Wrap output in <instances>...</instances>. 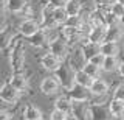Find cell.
I'll list each match as a JSON object with an SVG mask.
<instances>
[{"mask_svg":"<svg viewBox=\"0 0 124 120\" xmlns=\"http://www.w3.org/2000/svg\"><path fill=\"white\" fill-rule=\"evenodd\" d=\"M9 56V64H11V72L13 73H20L25 72V56H26V50H25V42L23 37H20L16 45L8 52Z\"/></svg>","mask_w":124,"mask_h":120,"instance_id":"obj_1","label":"cell"},{"mask_svg":"<svg viewBox=\"0 0 124 120\" xmlns=\"http://www.w3.org/2000/svg\"><path fill=\"white\" fill-rule=\"evenodd\" d=\"M54 75L57 76V80H59L61 86L65 92L70 91V89L76 84V70L71 67V64L68 63V59L62 61L61 67L54 72Z\"/></svg>","mask_w":124,"mask_h":120,"instance_id":"obj_2","label":"cell"},{"mask_svg":"<svg viewBox=\"0 0 124 120\" xmlns=\"http://www.w3.org/2000/svg\"><path fill=\"white\" fill-rule=\"evenodd\" d=\"M70 50H71V44H70V42L59 33V36L54 37V39L51 41L48 52L54 53L57 58H61L62 61H65L68 58V55H70Z\"/></svg>","mask_w":124,"mask_h":120,"instance_id":"obj_3","label":"cell"},{"mask_svg":"<svg viewBox=\"0 0 124 120\" xmlns=\"http://www.w3.org/2000/svg\"><path fill=\"white\" fill-rule=\"evenodd\" d=\"M68 63L71 64V67L75 70H82L85 67V64L88 63L87 56L84 53V48L81 44H76V45H71V50H70V55H68Z\"/></svg>","mask_w":124,"mask_h":120,"instance_id":"obj_4","label":"cell"},{"mask_svg":"<svg viewBox=\"0 0 124 120\" xmlns=\"http://www.w3.org/2000/svg\"><path fill=\"white\" fill-rule=\"evenodd\" d=\"M44 27H42V22H37L34 17H30V19H23L20 20V24L17 27V31L20 33L22 37H25V39H28V37L34 36L39 30H42Z\"/></svg>","mask_w":124,"mask_h":120,"instance_id":"obj_5","label":"cell"},{"mask_svg":"<svg viewBox=\"0 0 124 120\" xmlns=\"http://www.w3.org/2000/svg\"><path fill=\"white\" fill-rule=\"evenodd\" d=\"M113 114L110 111V100L102 103L92 102V119L93 120H112Z\"/></svg>","mask_w":124,"mask_h":120,"instance_id":"obj_6","label":"cell"},{"mask_svg":"<svg viewBox=\"0 0 124 120\" xmlns=\"http://www.w3.org/2000/svg\"><path fill=\"white\" fill-rule=\"evenodd\" d=\"M71 117L75 120H93L92 119V102H73Z\"/></svg>","mask_w":124,"mask_h":120,"instance_id":"obj_7","label":"cell"},{"mask_svg":"<svg viewBox=\"0 0 124 120\" xmlns=\"http://www.w3.org/2000/svg\"><path fill=\"white\" fill-rule=\"evenodd\" d=\"M20 94L22 92L19 91L17 87H14L9 80H6L5 83H3L2 89H0V97H2V100L5 103H9V104L17 103L19 98H20Z\"/></svg>","mask_w":124,"mask_h":120,"instance_id":"obj_8","label":"cell"},{"mask_svg":"<svg viewBox=\"0 0 124 120\" xmlns=\"http://www.w3.org/2000/svg\"><path fill=\"white\" fill-rule=\"evenodd\" d=\"M73 102H92V97L93 94L90 92V89L85 87V86H81V84H75L70 91L65 92Z\"/></svg>","mask_w":124,"mask_h":120,"instance_id":"obj_9","label":"cell"},{"mask_svg":"<svg viewBox=\"0 0 124 120\" xmlns=\"http://www.w3.org/2000/svg\"><path fill=\"white\" fill-rule=\"evenodd\" d=\"M61 83H59V80H57V76L54 75H48V76H45L44 80H42V83H40V92L42 94H45V95H56V94H59V89H61Z\"/></svg>","mask_w":124,"mask_h":120,"instance_id":"obj_10","label":"cell"},{"mask_svg":"<svg viewBox=\"0 0 124 120\" xmlns=\"http://www.w3.org/2000/svg\"><path fill=\"white\" fill-rule=\"evenodd\" d=\"M61 64H62L61 58H57L54 53L48 52V50H46V52L44 53V56L40 58V65L45 69L46 72H50V73H54L57 69L61 67Z\"/></svg>","mask_w":124,"mask_h":120,"instance_id":"obj_11","label":"cell"},{"mask_svg":"<svg viewBox=\"0 0 124 120\" xmlns=\"http://www.w3.org/2000/svg\"><path fill=\"white\" fill-rule=\"evenodd\" d=\"M54 8L56 6H53L51 3L46 2L44 5V8H42V27L44 28H61V27H57L56 24V19H54Z\"/></svg>","mask_w":124,"mask_h":120,"instance_id":"obj_12","label":"cell"},{"mask_svg":"<svg viewBox=\"0 0 124 120\" xmlns=\"http://www.w3.org/2000/svg\"><path fill=\"white\" fill-rule=\"evenodd\" d=\"M107 30H108V25H93L88 30L87 39L92 42H96V44H102V42H106Z\"/></svg>","mask_w":124,"mask_h":120,"instance_id":"obj_13","label":"cell"},{"mask_svg":"<svg viewBox=\"0 0 124 120\" xmlns=\"http://www.w3.org/2000/svg\"><path fill=\"white\" fill-rule=\"evenodd\" d=\"M11 83L14 87H17L22 92H28L30 91V72H20V73H13L11 76Z\"/></svg>","mask_w":124,"mask_h":120,"instance_id":"obj_14","label":"cell"},{"mask_svg":"<svg viewBox=\"0 0 124 120\" xmlns=\"http://www.w3.org/2000/svg\"><path fill=\"white\" fill-rule=\"evenodd\" d=\"M90 92L93 94V97H106L108 94L107 81H104L102 78H95L90 86Z\"/></svg>","mask_w":124,"mask_h":120,"instance_id":"obj_15","label":"cell"},{"mask_svg":"<svg viewBox=\"0 0 124 120\" xmlns=\"http://www.w3.org/2000/svg\"><path fill=\"white\" fill-rule=\"evenodd\" d=\"M2 2L6 5L8 11L11 14H17L23 11L26 6H30V0H2Z\"/></svg>","mask_w":124,"mask_h":120,"instance_id":"obj_16","label":"cell"},{"mask_svg":"<svg viewBox=\"0 0 124 120\" xmlns=\"http://www.w3.org/2000/svg\"><path fill=\"white\" fill-rule=\"evenodd\" d=\"M124 27L121 24H116V25H110L107 30V37H106V42L107 41H112V42H121L123 37H124V31H123Z\"/></svg>","mask_w":124,"mask_h":120,"instance_id":"obj_17","label":"cell"},{"mask_svg":"<svg viewBox=\"0 0 124 120\" xmlns=\"http://www.w3.org/2000/svg\"><path fill=\"white\" fill-rule=\"evenodd\" d=\"M54 108L56 109H61L64 112H67V114L71 115V111H73V100L70 98L67 94H64L62 97H57L56 102H54Z\"/></svg>","mask_w":124,"mask_h":120,"instance_id":"obj_18","label":"cell"},{"mask_svg":"<svg viewBox=\"0 0 124 120\" xmlns=\"http://www.w3.org/2000/svg\"><path fill=\"white\" fill-rule=\"evenodd\" d=\"M23 119L25 120H39V119H44V114H42V111L39 109L37 106H34L33 103H28L25 106V109L22 112Z\"/></svg>","mask_w":124,"mask_h":120,"instance_id":"obj_19","label":"cell"},{"mask_svg":"<svg viewBox=\"0 0 124 120\" xmlns=\"http://www.w3.org/2000/svg\"><path fill=\"white\" fill-rule=\"evenodd\" d=\"M81 45H82V48H84V53H85V56H87V59H92L95 55L101 53V44H96V42H92V41L85 39V41L81 42Z\"/></svg>","mask_w":124,"mask_h":120,"instance_id":"obj_20","label":"cell"},{"mask_svg":"<svg viewBox=\"0 0 124 120\" xmlns=\"http://www.w3.org/2000/svg\"><path fill=\"white\" fill-rule=\"evenodd\" d=\"M119 44H121V42H112V41L102 42V44H101V53L106 55V56H118Z\"/></svg>","mask_w":124,"mask_h":120,"instance_id":"obj_21","label":"cell"},{"mask_svg":"<svg viewBox=\"0 0 124 120\" xmlns=\"http://www.w3.org/2000/svg\"><path fill=\"white\" fill-rule=\"evenodd\" d=\"M119 64H121V61L118 59V56H106L104 64H102V70L107 73H115L118 72Z\"/></svg>","mask_w":124,"mask_h":120,"instance_id":"obj_22","label":"cell"},{"mask_svg":"<svg viewBox=\"0 0 124 120\" xmlns=\"http://www.w3.org/2000/svg\"><path fill=\"white\" fill-rule=\"evenodd\" d=\"M110 111H112V114H113V117L123 119V115H124V102L112 97L110 98Z\"/></svg>","mask_w":124,"mask_h":120,"instance_id":"obj_23","label":"cell"},{"mask_svg":"<svg viewBox=\"0 0 124 120\" xmlns=\"http://www.w3.org/2000/svg\"><path fill=\"white\" fill-rule=\"evenodd\" d=\"M68 16H81L82 13V0H68L65 5Z\"/></svg>","mask_w":124,"mask_h":120,"instance_id":"obj_24","label":"cell"},{"mask_svg":"<svg viewBox=\"0 0 124 120\" xmlns=\"http://www.w3.org/2000/svg\"><path fill=\"white\" fill-rule=\"evenodd\" d=\"M68 13L67 9H65V6H57V8H54V19H56V24L57 27H62L65 25L68 22Z\"/></svg>","mask_w":124,"mask_h":120,"instance_id":"obj_25","label":"cell"},{"mask_svg":"<svg viewBox=\"0 0 124 120\" xmlns=\"http://www.w3.org/2000/svg\"><path fill=\"white\" fill-rule=\"evenodd\" d=\"M93 80H95V78H92V76L88 75L84 69H82V70H76V83L78 84H81V86H85V87L90 89Z\"/></svg>","mask_w":124,"mask_h":120,"instance_id":"obj_26","label":"cell"},{"mask_svg":"<svg viewBox=\"0 0 124 120\" xmlns=\"http://www.w3.org/2000/svg\"><path fill=\"white\" fill-rule=\"evenodd\" d=\"M84 70L88 73V75L92 76V78H99V75H101V70H102V67L101 65H96V64H93L88 61L87 64H85V67H84Z\"/></svg>","mask_w":124,"mask_h":120,"instance_id":"obj_27","label":"cell"},{"mask_svg":"<svg viewBox=\"0 0 124 120\" xmlns=\"http://www.w3.org/2000/svg\"><path fill=\"white\" fill-rule=\"evenodd\" d=\"M68 117H70V114L61 111V109H56V108L50 114V120H68Z\"/></svg>","mask_w":124,"mask_h":120,"instance_id":"obj_28","label":"cell"},{"mask_svg":"<svg viewBox=\"0 0 124 120\" xmlns=\"http://www.w3.org/2000/svg\"><path fill=\"white\" fill-rule=\"evenodd\" d=\"M110 11H112V13H113L115 16L119 19L121 16H124V5H123V3H118V2H115Z\"/></svg>","mask_w":124,"mask_h":120,"instance_id":"obj_29","label":"cell"},{"mask_svg":"<svg viewBox=\"0 0 124 120\" xmlns=\"http://www.w3.org/2000/svg\"><path fill=\"white\" fill-rule=\"evenodd\" d=\"M113 98H118V100H123L124 102V83L121 84H118V86L115 87V91H113Z\"/></svg>","mask_w":124,"mask_h":120,"instance_id":"obj_30","label":"cell"},{"mask_svg":"<svg viewBox=\"0 0 124 120\" xmlns=\"http://www.w3.org/2000/svg\"><path fill=\"white\" fill-rule=\"evenodd\" d=\"M104 59H106V55H102V53H98V55H95L92 59H88V61H90V63H93V64H96V65H101V67H102Z\"/></svg>","mask_w":124,"mask_h":120,"instance_id":"obj_31","label":"cell"},{"mask_svg":"<svg viewBox=\"0 0 124 120\" xmlns=\"http://www.w3.org/2000/svg\"><path fill=\"white\" fill-rule=\"evenodd\" d=\"M46 2H48V3H51L53 6H56V8H57V6H65L68 0H46Z\"/></svg>","mask_w":124,"mask_h":120,"instance_id":"obj_32","label":"cell"},{"mask_svg":"<svg viewBox=\"0 0 124 120\" xmlns=\"http://www.w3.org/2000/svg\"><path fill=\"white\" fill-rule=\"evenodd\" d=\"M118 59L124 63V42L121 41V44H119V52H118Z\"/></svg>","mask_w":124,"mask_h":120,"instance_id":"obj_33","label":"cell"},{"mask_svg":"<svg viewBox=\"0 0 124 120\" xmlns=\"http://www.w3.org/2000/svg\"><path fill=\"white\" fill-rule=\"evenodd\" d=\"M0 120H13V114H11V112H2Z\"/></svg>","mask_w":124,"mask_h":120,"instance_id":"obj_34","label":"cell"},{"mask_svg":"<svg viewBox=\"0 0 124 120\" xmlns=\"http://www.w3.org/2000/svg\"><path fill=\"white\" fill-rule=\"evenodd\" d=\"M118 75L121 76V78H124V63L119 64V69H118Z\"/></svg>","mask_w":124,"mask_h":120,"instance_id":"obj_35","label":"cell"},{"mask_svg":"<svg viewBox=\"0 0 124 120\" xmlns=\"http://www.w3.org/2000/svg\"><path fill=\"white\" fill-rule=\"evenodd\" d=\"M119 24H121V25L124 27V16H121V17H119Z\"/></svg>","mask_w":124,"mask_h":120,"instance_id":"obj_36","label":"cell"},{"mask_svg":"<svg viewBox=\"0 0 124 120\" xmlns=\"http://www.w3.org/2000/svg\"><path fill=\"white\" fill-rule=\"evenodd\" d=\"M121 120H124V115H123V119H121Z\"/></svg>","mask_w":124,"mask_h":120,"instance_id":"obj_37","label":"cell"},{"mask_svg":"<svg viewBox=\"0 0 124 120\" xmlns=\"http://www.w3.org/2000/svg\"><path fill=\"white\" fill-rule=\"evenodd\" d=\"M39 120H44V119H39Z\"/></svg>","mask_w":124,"mask_h":120,"instance_id":"obj_38","label":"cell"},{"mask_svg":"<svg viewBox=\"0 0 124 120\" xmlns=\"http://www.w3.org/2000/svg\"><path fill=\"white\" fill-rule=\"evenodd\" d=\"M123 42H124V37H123Z\"/></svg>","mask_w":124,"mask_h":120,"instance_id":"obj_39","label":"cell"}]
</instances>
